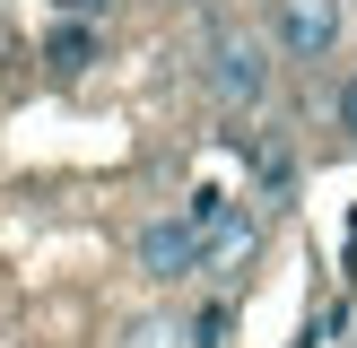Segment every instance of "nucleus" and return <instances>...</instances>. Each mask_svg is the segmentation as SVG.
Here are the masks:
<instances>
[{
    "label": "nucleus",
    "mask_w": 357,
    "mask_h": 348,
    "mask_svg": "<svg viewBox=\"0 0 357 348\" xmlns=\"http://www.w3.org/2000/svg\"><path fill=\"white\" fill-rule=\"evenodd\" d=\"M271 70H279L271 35H244V26L209 35V96H218V104H261V96H271Z\"/></svg>",
    "instance_id": "f257e3e1"
},
{
    "label": "nucleus",
    "mask_w": 357,
    "mask_h": 348,
    "mask_svg": "<svg viewBox=\"0 0 357 348\" xmlns=\"http://www.w3.org/2000/svg\"><path fill=\"white\" fill-rule=\"evenodd\" d=\"M340 35H349V0H271L279 61H331Z\"/></svg>",
    "instance_id": "f03ea898"
},
{
    "label": "nucleus",
    "mask_w": 357,
    "mask_h": 348,
    "mask_svg": "<svg viewBox=\"0 0 357 348\" xmlns=\"http://www.w3.org/2000/svg\"><path fill=\"white\" fill-rule=\"evenodd\" d=\"M131 253H139V270H149L157 287H183V278L209 270V226L192 218V209H183V218H149Z\"/></svg>",
    "instance_id": "7ed1b4c3"
},
{
    "label": "nucleus",
    "mask_w": 357,
    "mask_h": 348,
    "mask_svg": "<svg viewBox=\"0 0 357 348\" xmlns=\"http://www.w3.org/2000/svg\"><path fill=\"white\" fill-rule=\"evenodd\" d=\"M253 253H261V218L253 209H227V218L209 226V278H244Z\"/></svg>",
    "instance_id": "20e7f679"
},
{
    "label": "nucleus",
    "mask_w": 357,
    "mask_h": 348,
    "mask_svg": "<svg viewBox=\"0 0 357 348\" xmlns=\"http://www.w3.org/2000/svg\"><path fill=\"white\" fill-rule=\"evenodd\" d=\"M44 61L61 70V79H79V70L96 61V17H61V26H52V44H44Z\"/></svg>",
    "instance_id": "39448f33"
},
{
    "label": "nucleus",
    "mask_w": 357,
    "mask_h": 348,
    "mask_svg": "<svg viewBox=\"0 0 357 348\" xmlns=\"http://www.w3.org/2000/svg\"><path fill=\"white\" fill-rule=\"evenodd\" d=\"M227 322H236V305H227V296H218V305H201V313H192V348H227Z\"/></svg>",
    "instance_id": "423d86ee"
},
{
    "label": "nucleus",
    "mask_w": 357,
    "mask_h": 348,
    "mask_svg": "<svg viewBox=\"0 0 357 348\" xmlns=\"http://www.w3.org/2000/svg\"><path fill=\"white\" fill-rule=\"evenodd\" d=\"M131 348H192V331H174L166 313H157V322H139V331H131Z\"/></svg>",
    "instance_id": "0eeeda50"
},
{
    "label": "nucleus",
    "mask_w": 357,
    "mask_h": 348,
    "mask_svg": "<svg viewBox=\"0 0 357 348\" xmlns=\"http://www.w3.org/2000/svg\"><path fill=\"white\" fill-rule=\"evenodd\" d=\"M331 122H340V139H357V70L340 79V96H331Z\"/></svg>",
    "instance_id": "6e6552de"
},
{
    "label": "nucleus",
    "mask_w": 357,
    "mask_h": 348,
    "mask_svg": "<svg viewBox=\"0 0 357 348\" xmlns=\"http://www.w3.org/2000/svg\"><path fill=\"white\" fill-rule=\"evenodd\" d=\"M114 0H52V17H105Z\"/></svg>",
    "instance_id": "1a4fd4ad"
},
{
    "label": "nucleus",
    "mask_w": 357,
    "mask_h": 348,
    "mask_svg": "<svg viewBox=\"0 0 357 348\" xmlns=\"http://www.w3.org/2000/svg\"><path fill=\"white\" fill-rule=\"evenodd\" d=\"M183 9H192V0H183Z\"/></svg>",
    "instance_id": "9d476101"
}]
</instances>
